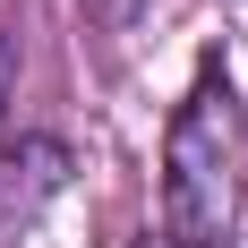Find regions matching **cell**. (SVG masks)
I'll return each mask as SVG.
<instances>
[{
    "label": "cell",
    "mask_w": 248,
    "mask_h": 248,
    "mask_svg": "<svg viewBox=\"0 0 248 248\" xmlns=\"http://www.w3.org/2000/svg\"><path fill=\"white\" fill-rule=\"evenodd\" d=\"M248 197V103L223 60H205L163 137V214L180 248H231Z\"/></svg>",
    "instance_id": "6da1fadb"
},
{
    "label": "cell",
    "mask_w": 248,
    "mask_h": 248,
    "mask_svg": "<svg viewBox=\"0 0 248 248\" xmlns=\"http://www.w3.org/2000/svg\"><path fill=\"white\" fill-rule=\"evenodd\" d=\"M9 94H17V51H9V34H0V128H9Z\"/></svg>",
    "instance_id": "7a4b0ae2"
},
{
    "label": "cell",
    "mask_w": 248,
    "mask_h": 248,
    "mask_svg": "<svg viewBox=\"0 0 248 248\" xmlns=\"http://www.w3.org/2000/svg\"><path fill=\"white\" fill-rule=\"evenodd\" d=\"M86 9H94L103 26H128V17H137V9H146V0H86Z\"/></svg>",
    "instance_id": "3957f363"
}]
</instances>
